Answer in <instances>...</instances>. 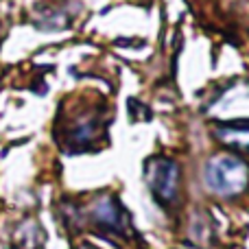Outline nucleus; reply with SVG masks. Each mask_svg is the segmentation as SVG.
<instances>
[{"instance_id":"20e7f679","label":"nucleus","mask_w":249,"mask_h":249,"mask_svg":"<svg viewBox=\"0 0 249 249\" xmlns=\"http://www.w3.org/2000/svg\"><path fill=\"white\" fill-rule=\"evenodd\" d=\"M79 249H96V247H92V245H88V243H83V245L79 247Z\"/></svg>"},{"instance_id":"7ed1b4c3","label":"nucleus","mask_w":249,"mask_h":249,"mask_svg":"<svg viewBox=\"0 0 249 249\" xmlns=\"http://www.w3.org/2000/svg\"><path fill=\"white\" fill-rule=\"evenodd\" d=\"M88 221L94 225L101 236H124L127 232V216L123 206L109 195H101L88 208Z\"/></svg>"},{"instance_id":"f257e3e1","label":"nucleus","mask_w":249,"mask_h":249,"mask_svg":"<svg viewBox=\"0 0 249 249\" xmlns=\"http://www.w3.org/2000/svg\"><path fill=\"white\" fill-rule=\"evenodd\" d=\"M203 181L219 197H236L249 184V166L234 153L214 155L203 168Z\"/></svg>"},{"instance_id":"f03ea898","label":"nucleus","mask_w":249,"mask_h":249,"mask_svg":"<svg viewBox=\"0 0 249 249\" xmlns=\"http://www.w3.org/2000/svg\"><path fill=\"white\" fill-rule=\"evenodd\" d=\"M146 184L155 201L171 206L179 195V164L171 158H153L146 164Z\"/></svg>"}]
</instances>
